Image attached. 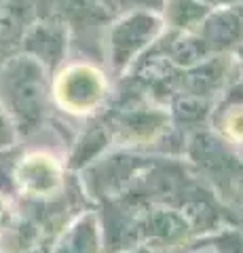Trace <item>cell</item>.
<instances>
[{"label":"cell","instance_id":"obj_3","mask_svg":"<svg viewBox=\"0 0 243 253\" xmlns=\"http://www.w3.org/2000/svg\"><path fill=\"white\" fill-rule=\"evenodd\" d=\"M165 28V19L148 9H138L114 21L108 34V57L114 70L131 66L140 53H144Z\"/></svg>","mask_w":243,"mask_h":253},{"label":"cell","instance_id":"obj_10","mask_svg":"<svg viewBox=\"0 0 243 253\" xmlns=\"http://www.w3.org/2000/svg\"><path fill=\"white\" fill-rule=\"evenodd\" d=\"M13 224V209L4 199H0V234H4Z\"/></svg>","mask_w":243,"mask_h":253},{"label":"cell","instance_id":"obj_1","mask_svg":"<svg viewBox=\"0 0 243 253\" xmlns=\"http://www.w3.org/2000/svg\"><path fill=\"white\" fill-rule=\"evenodd\" d=\"M51 101L49 70L32 55H15L0 70V104L17 135H30L43 125Z\"/></svg>","mask_w":243,"mask_h":253},{"label":"cell","instance_id":"obj_7","mask_svg":"<svg viewBox=\"0 0 243 253\" xmlns=\"http://www.w3.org/2000/svg\"><path fill=\"white\" fill-rule=\"evenodd\" d=\"M163 6H165V23H171L184 32L201 26L209 15V6L201 0H163Z\"/></svg>","mask_w":243,"mask_h":253},{"label":"cell","instance_id":"obj_13","mask_svg":"<svg viewBox=\"0 0 243 253\" xmlns=\"http://www.w3.org/2000/svg\"><path fill=\"white\" fill-rule=\"evenodd\" d=\"M241 57H243V53H241Z\"/></svg>","mask_w":243,"mask_h":253},{"label":"cell","instance_id":"obj_5","mask_svg":"<svg viewBox=\"0 0 243 253\" xmlns=\"http://www.w3.org/2000/svg\"><path fill=\"white\" fill-rule=\"evenodd\" d=\"M66 44V32L55 23H34L23 38L26 55H32L49 72L64 61Z\"/></svg>","mask_w":243,"mask_h":253},{"label":"cell","instance_id":"obj_6","mask_svg":"<svg viewBox=\"0 0 243 253\" xmlns=\"http://www.w3.org/2000/svg\"><path fill=\"white\" fill-rule=\"evenodd\" d=\"M34 0H4L0 6V51H9L23 42L32 28Z\"/></svg>","mask_w":243,"mask_h":253},{"label":"cell","instance_id":"obj_12","mask_svg":"<svg viewBox=\"0 0 243 253\" xmlns=\"http://www.w3.org/2000/svg\"><path fill=\"white\" fill-rule=\"evenodd\" d=\"M133 2H140L142 9H152V6H163V0H133Z\"/></svg>","mask_w":243,"mask_h":253},{"label":"cell","instance_id":"obj_2","mask_svg":"<svg viewBox=\"0 0 243 253\" xmlns=\"http://www.w3.org/2000/svg\"><path fill=\"white\" fill-rule=\"evenodd\" d=\"M110 93L106 72L96 63L72 61L59 66L51 81V99L72 116H91L104 106Z\"/></svg>","mask_w":243,"mask_h":253},{"label":"cell","instance_id":"obj_8","mask_svg":"<svg viewBox=\"0 0 243 253\" xmlns=\"http://www.w3.org/2000/svg\"><path fill=\"white\" fill-rule=\"evenodd\" d=\"M224 131L233 141H243V108H233L224 118Z\"/></svg>","mask_w":243,"mask_h":253},{"label":"cell","instance_id":"obj_9","mask_svg":"<svg viewBox=\"0 0 243 253\" xmlns=\"http://www.w3.org/2000/svg\"><path fill=\"white\" fill-rule=\"evenodd\" d=\"M15 137H17V131H15V125L11 121V116L6 114V110L0 104V150L13 146Z\"/></svg>","mask_w":243,"mask_h":253},{"label":"cell","instance_id":"obj_11","mask_svg":"<svg viewBox=\"0 0 243 253\" xmlns=\"http://www.w3.org/2000/svg\"><path fill=\"white\" fill-rule=\"evenodd\" d=\"M203 4H207L209 9H220V6H226V4H231L235 2V0H201Z\"/></svg>","mask_w":243,"mask_h":253},{"label":"cell","instance_id":"obj_4","mask_svg":"<svg viewBox=\"0 0 243 253\" xmlns=\"http://www.w3.org/2000/svg\"><path fill=\"white\" fill-rule=\"evenodd\" d=\"M13 184L23 196L34 201H49L61 194L66 184L64 165L57 156L45 150L23 154L13 167Z\"/></svg>","mask_w":243,"mask_h":253}]
</instances>
